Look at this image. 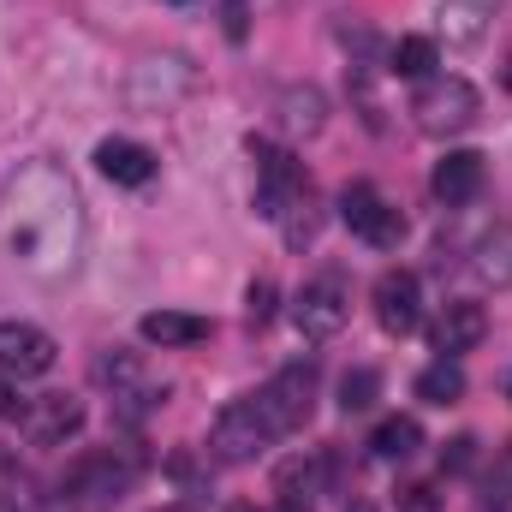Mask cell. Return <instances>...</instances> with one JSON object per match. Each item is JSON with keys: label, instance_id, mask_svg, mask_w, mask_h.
<instances>
[{"label": "cell", "instance_id": "1f68e13d", "mask_svg": "<svg viewBox=\"0 0 512 512\" xmlns=\"http://www.w3.org/2000/svg\"><path fill=\"white\" fill-rule=\"evenodd\" d=\"M346 512H376V507H370V501H352V507H346Z\"/></svg>", "mask_w": 512, "mask_h": 512}, {"label": "cell", "instance_id": "7a4b0ae2", "mask_svg": "<svg viewBox=\"0 0 512 512\" xmlns=\"http://www.w3.org/2000/svg\"><path fill=\"white\" fill-rule=\"evenodd\" d=\"M137 471H143L137 453H126V447H96V453H84V459L66 471L60 495H66L72 507H84V512H102L137 483Z\"/></svg>", "mask_w": 512, "mask_h": 512}, {"label": "cell", "instance_id": "3957f363", "mask_svg": "<svg viewBox=\"0 0 512 512\" xmlns=\"http://www.w3.org/2000/svg\"><path fill=\"white\" fill-rule=\"evenodd\" d=\"M274 441H280V423L268 417V405H262L256 393L221 405V417L209 423V453H215L221 465H251V459H262Z\"/></svg>", "mask_w": 512, "mask_h": 512}, {"label": "cell", "instance_id": "4dcf8cb0", "mask_svg": "<svg viewBox=\"0 0 512 512\" xmlns=\"http://www.w3.org/2000/svg\"><path fill=\"white\" fill-rule=\"evenodd\" d=\"M501 84H507V90H512V60H507V66H501Z\"/></svg>", "mask_w": 512, "mask_h": 512}, {"label": "cell", "instance_id": "2e32d148", "mask_svg": "<svg viewBox=\"0 0 512 512\" xmlns=\"http://www.w3.org/2000/svg\"><path fill=\"white\" fill-rule=\"evenodd\" d=\"M96 167H102V179H114V185H149V179H155V155H149L143 143H131V137H102V143H96Z\"/></svg>", "mask_w": 512, "mask_h": 512}, {"label": "cell", "instance_id": "7402d4cb", "mask_svg": "<svg viewBox=\"0 0 512 512\" xmlns=\"http://www.w3.org/2000/svg\"><path fill=\"white\" fill-rule=\"evenodd\" d=\"M459 393H465V370L453 358H435L429 370H417V399L423 405H453Z\"/></svg>", "mask_w": 512, "mask_h": 512}, {"label": "cell", "instance_id": "4fadbf2b", "mask_svg": "<svg viewBox=\"0 0 512 512\" xmlns=\"http://www.w3.org/2000/svg\"><path fill=\"white\" fill-rule=\"evenodd\" d=\"M483 185H489V161H483L477 149H453V155H447V161H435V173H429V191H435L447 209L477 203V197H483Z\"/></svg>", "mask_w": 512, "mask_h": 512}, {"label": "cell", "instance_id": "e0dca14e", "mask_svg": "<svg viewBox=\"0 0 512 512\" xmlns=\"http://www.w3.org/2000/svg\"><path fill=\"white\" fill-rule=\"evenodd\" d=\"M501 6H507V0H441V36H447L453 48H471V42L489 36V24H495Z\"/></svg>", "mask_w": 512, "mask_h": 512}, {"label": "cell", "instance_id": "8fae6325", "mask_svg": "<svg viewBox=\"0 0 512 512\" xmlns=\"http://www.w3.org/2000/svg\"><path fill=\"white\" fill-rule=\"evenodd\" d=\"M60 358L54 334H42L36 322H0V370L6 376H48Z\"/></svg>", "mask_w": 512, "mask_h": 512}, {"label": "cell", "instance_id": "9a60e30c", "mask_svg": "<svg viewBox=\"0 0 512 512\" xmlns=\"http://www.w3.org/2000/svg\"><path fill=\"white\" fill-rule=\"evenodd\" d=\"M137 334L161 352H185V346H203L209 340V316H191V310H149L137 322Z\"/></svg>", "mask_w": 512, "mask_h": 512}, {"label": "cell", "instance_id": "7c38bea8", "mask_svg": "<svg viewBox=\"0 0 512 512\" xmlns=\"http://www.w3.org/2000/svg\"><path fill=\"white\" fill-rule=\"evenodd\" d=\"M370 298H376V322H382L387 334H399V340L423 322V286H417L411 268H387Z\"/></svg>", "mask_w": 512, "mask_h": 512}, {"label": "cell", "instance_id": "ffe728a7", "mask_svg": "<svg viewBox=\"0 0 512 512\" xmlns=\"http://www.w3.org/2000/svg\"><path fill=\"white\" fill-rule=\"evenodd\" d=\"M322 120H328V102L316 84H292L280 96V126L286 131H322Z\"/></svg>", "mask_w": 512, "mask_h": 512}, {"label": "cell", "instance_id": "277c9868", "mask_svg": "<svg viewBox=\"0 0 512 512\" xmlns=\"http://www.w3.org/2000/svg\"><path fill=\"white\" fill-rule=\"evenodd\" d=\"M251 161H256V215L268 221H286V209L298 197H310V179H304V161L268 137H251Z\"/></svg>", "mask_w": 512, "mask_h": 512}, {"label": "cell", "instance_id": "5b68a950", "mask_svg": "<svg viewBox=\"0 0 512 512\" xmlns=\"http://www.w3.org/2000/svg\"><path fill=\"white\" fill-rule=\"evenodd\" d=\"M411 114H417V131H429V137H453V131L477 126L483 96H477L465 78H423L417 96H411Z\"/></svg>", "mask_w": 512, "mask_h": 512}, {"label": "cell", "instance_id": "5bb4252c", "mask_svg": "<svg viewBox=\"0 0 512 512\" xmlns=\"http://www.w3.org/2000/svg\"><path fill=\"white\" fill-rule=\"evenodd\" d=\"M483 334H489V310L483 304H471V298L441 304V316H435V352L441 358H459V352L483 346Z\"/></svg>", "mask_w": 512, "mask_h": 512}, {"label": "cell", "instance_id": "ba28073f", "mask_svg": "<svg viewBox=\"0 0 512 512\" xmlns=\"http://www.w3.org/2000/svg\"><path fill=\"white\" fill-rule=\"evenodd\" d=\"M316 382H322V370H316V358H298V364H286V370H274L268 382L256 387V399L268 405V417L280 423V435H292L304 417H310V405H316Z\"/></svg>", "mask_w": 512, "mask_h": 512}, {"label": "cell", "instance_id": "cb8c5ba5", "mask_svg": "<svg viewBox=\"0 0 512 512\" xmlns=\"http://www.w3.org/2000/svg\"><path fill=\"white\" fill-rule=\"evenodd\" d=\"M483 495H489V507H507L512 501V441L495 453V465H489V477H483Z\"/></svg>", "mask_w": 512, "mask_h": 512}, {"label": "cell", "instance_id": "30bf717a", "mask_svg": "<svg viewBox=\"0 0 512 512\" xmlns=\"http://www.w3.org/2000/svg\"><path fill=\"white\" fill-rule=\"evenodd\" d=\"M18 423H24V435H30L36 447H66V441L84 429V405H78L72 393H42V399H30V405L18 411Z\"/></svg>", "mask_w": 512, "mask_h": 512}, {"label": "cell", "instance_id": "d4e9b609", "mask_svg": "<svg viewBox=\"0 0 512 512\" xmlns=\"http://www.w3.org/2000/svg\"><path fill=\"white\" fill-rule=\"evenodd\" d=\"M399 512H441L435 483H405V489H399Z\"/></svg>", "mask_w": 512, "mask_h": 512}, {"label": "cell", "instance_id": "f1b7e54d", "mask_svg": "<svg viewBox=\"0 0 512 512\" xmlns=\"http://www.w3.org/2000/svg\"><path fill=\"white\" fill-rule=\"evenodd\" d=\"M24 405H18V393H12V382H0V417H18Z\"/></svg>", "mask_w": 512, "mask_h": 512}, {"label": "cell", "instance_id": "4316f807", "mask_svg": "<svg viewBox=\"0 0 512 512\" xmlns=\"http://www.w3.org/2000/svg\"><path fill=\"white\" fill-rule=\"evenodd\" d=\"M245 304H251V322L262 328V322L274 316V280H251V298H245Z\"/></svg>", "mask_w": 512, "mask_h": 512}, {"label": "cell", "instance_id": "8992f818", "mask_svg": "<svg viewBox=\"0 0 512 512\" xmlns=\"http://www.w3.org/2000/svg\"><path fill=\"white\" fill-rule=\"evenodd\" d=\"M346 316H352V292H346V280L334 268L304 280V292L292 298V322H298L304 340H334L346 328Z\"/></svg>", "mask_w": 512, "mask_h": 512}, {"label": "cell", "instance_id": "d590c367", "mask_svg": "<svg viewBox=\"0 0 512 512\" xmlns=\"http://www.w3.org/2000/svg\"><path fill=\"white\" fill-rule=\"evenodd\" d=\"M507 399H512V382H507Z\"/></svg>", "mask_w": 512, "mask_h": 512}, {"label": "cell", "instance_id": "603a6c76", "mask_svg": "<svg viewBox=\"0 0 512 512\" xmlns=\"http://www.w3.org/2000/svg\"><path fill=\"white\" fill-rule=\"evenodd\" d=\"M376 399H382V376H376L370 364L346 370V382H340V411H370Z\"/></svg>", "mask_w": 512, "mask_h": 512}, {"label": "cell", "instance_id": "836d02e7", "mask_svg": "<svg viewBox=\"0 0 512 512\" xmlns=\"http://www.w3.org/2000/svg\"><path fill=\"white\" fill-rule=\"evenodd\" d=\"M161 512H185V507H161Z\"/></svg>", "mask_w": 512, "mask_h": 512}, {"label": "cell", "instance_id": "ac0fdd59", "mask_svg": "<svg viewBox=\"0 0 512 512\" xmlns=\"http://www.w3.org/2000/svg\"><path fill=\"white\" fill-rule=\"evenodd\" d=\"M417 447H423V423H417V417H382V423H376V435H370V453H376L382 465L411 459Z\"/></svg>", "mask_w": 512, "mask_h": 512}, {"label": "cell", "instance_id": "e575fe53", "mask_svg": "<svg viewBox=\"0 0 512 512\" xmlns=\"http://www.w3.org/2000/svg\"><path fill=\"white\" fill-rule=\"evenodd\" d=\"M483 512H501V507H483Z\"/></svg>", "mask_w": 512, "mask_h": 512}, {"label": "cell", "instance_id": "d6a6232c", "mask_svg": "<svg viewBox=\"0 0 512 512\" xmlns=\"http://www.w3.org/2000/svg\"><path fill=\"white\" fill-rule=\"evenodd\" d=\"M227 512H256V507H245V501H239V507H227Z\"/></svg>", "mask_w": 512, "mask_h": 512}, {"label": "cell", "instance_id": "83f0119b", "mask_svg": "<svg viewBox=\"0 0 512 512\" xmlns=\"http://www.w3.org/2000/svg\"><path fill=\"white\" fill-rule=\"evenodd\" d=\"M227 36L245 42V0H227Z\"/></svg>", "mask_w": 512, "mask_h": 512}, {"label": "cell", "instance_id": "d6986e66", "mask_svg": "<svg viewBox=\"0 0 512 512\" xmlns=\"http://www.w3.org/2000/svg\"><path fill=\"white\" fill-rule=\"evenodd\" d=\"M435 60H441V48H435V36H399L393 48H387V72L393 78H435Z\"/></svg>", "mask_w": 512, "mask_h": 512}, {"label": "cell", "instance_id": "9c48e42d", "mask_svg": "<svg viewBox=\"0 0 512 512\" xmlns=\"http://www.w3.org/2000/svg\"><path fill=\"white\" fill-rule=\"evenodd\" d=\"M340 221H346L364 245H376V251H393V245L405 239V215L387 203L376 185H346V191H340Z\"/></svg>", "mask_w": 512, "mask_h": 512}, {"label": "cell", "instance_id": "484cf974", "mask_svg": "<svg viewBox=\"0 0 512 512\" xmlns=\"http://www.w3.org/2000/svg\"><path fill=\"white\" fill-rule=\"evenodd\" d=\"M471 465H477V441H471V435L447 441V453H441V471H471Z\"/></svg>", "mask_w": 512, "mask_h": 512}, {"label": "cell", "instance_id": "f546056e", "mask_svg": "<svg viewBox=\"0 0 512 512\" xmlns=\"http://www.w3.org/2000/svg\"><path fill=\"white\" fill-rule=\"evenodd\" d=\"M0 512H24L18 507V495H0Z\"/></svg>", "mask_w": 512, "mask_h": 512}, {"label": "cell", "instance_id": "52a82bcc", "mask_svg": "<svg viewBox=\"0 0 512 512\" xmlns=\"http://www.w3.org/2000/svg\"><path fill=\"white\" fill-rule=\"evenodd\" d=\"M334 477V453L328 447H304L292 459H280L274 471V512H316V501L328 495Z\"/></svg>", "mask_w": 512, "mask_h": 512}, {"label": "cell", "instance_id": "44dd1931", "mask_svg": "<svg viewBox=\"0 0 512 512\" xmlns=\"http://www.w3.org/2000/svg\"><path fill=\"white\" fill-rule=\"evenodd\" d=\"M471 268H477L489 286H512V227L483 233V239H477V256H471Z\"/></svg>", "mask_w": 512, "mask_h": 512}, {"label": "cell", "instance_id": "6da1fadb", "mask_svg": "<svg viewBox=\"0 0 512 512\" xmlns=\"http://www.w3.org/2000/svg\"><path fill=\"white\" fill-rule=\"evenodd\" d=\"M90 239L84 197L54 161H24L0 185V256L36 280H60L78 268Z\"/></svg>", "mask_w": 512, "mask_h": 512}]
</instances>
